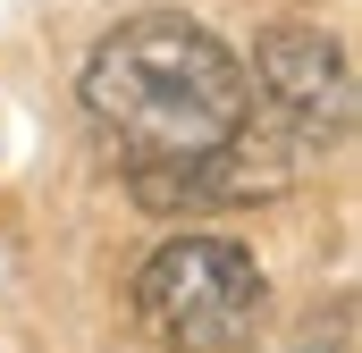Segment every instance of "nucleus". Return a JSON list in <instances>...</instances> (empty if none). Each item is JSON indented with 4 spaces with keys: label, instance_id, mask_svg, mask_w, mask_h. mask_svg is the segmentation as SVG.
<instances>
[{
    "label": "nucleus",
    "instance_id": "obj_1",
    "mask_svg": "<svg viewBox=\"0 0 362 353\" xmlns=\"http://www.w3.org/2000/svg\"><path fill=\"white\" fill-rule=\"evenodd\" d=\"M253 118L245 59L194 17H127L85 68V126L152 210H211V169Z\"/></svg>",
    "mask_w": 362,
    "mask_h": 353
},
{
    "label": "nucleus",
    "instance_id": "obj_3",
    "mask_svg": "<svg viewBox=\"0 0 362 353\" xmlns=\"http://www.w3.org/2000/svg\"><path fill=\"white\" fill-rule=\"evenodd\" d=\"M253 76H262V109L286 135H303L312 152H329L346 135V118H354V68H346V51L320 25H303V17L270 25L262 51H253Z\"/></svg>",
    "mask_w": 362,
    "mask_h": 353
},
{
    "label": "nucleus",
    "instance_id": "obj_2",
    "mask_svg": "<svg viewBox=\"0 0 362 353\" xmlns=\"http://www.w3.org/2000/svg\"><path fill=\"white\" fill-rule=\"evenodd\" d=\"M270 311V277L236 236H169L135 269V320L169 353H245Z\"/></svg>",
    "mask_w": 362,
    "mask_h": 353
}]
</instances>
